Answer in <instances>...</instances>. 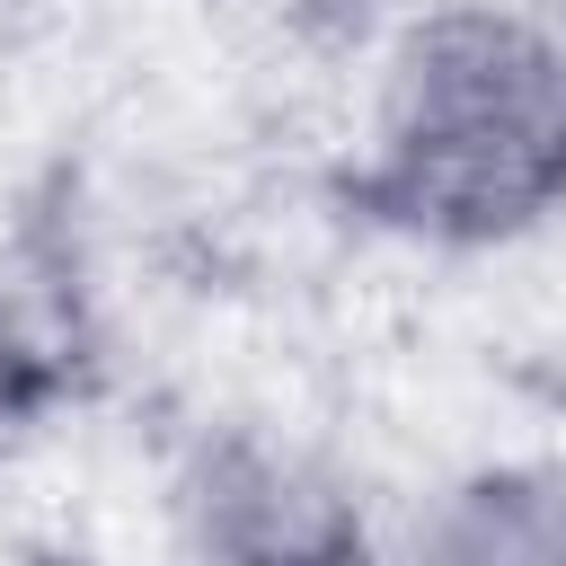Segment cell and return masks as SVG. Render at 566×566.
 Here are the masks:
<instances>
[{
    "label": "cell",
    "mask_w": 566,
    "mask_h": 566,
    "mask_svg": "<svg viewBox=\"0 0 566 566\" xmlns=\"http://www.w3.org/2000/svg\"><path fill=\"white\" fill-rule=\"evenodd\" d=\"M371 195L433 239H504L566 203V35L495 0L407 27L380 80Z\"/></svg>",
    "instance_id": "obj_1"
},
{
    "label": "cell",
    "mask_w": 566,
    "mask_h": 566,
    "mask_svg": "<svg viewBox=\"0 0 566 566\" xmlns=\"http://www.w3.org/2000/svg\"><path fill=\"white\" fill-rule=\"evenodd\" d=\"M195 522H203V557L212 566H354L345 495L292 451L212 460V478L195 495Z\"/></svg>",
    "instance_id": "obj_2"
},
{
    "label": "cell",
    "mask_w": 566,
    "mask_h": 566,
    "mask_svg": "<svg viewBox=\"0 0 566 566\" xmlns=\"http://www.w3.org/2000/svg\"><path fill=\"white\" fill-rule=\"evenodd\" d=\"M398 566H566V486L539 469H478L416 513Z\"/></svg>",
    "instance_id": "obj_3"
}]
</instances>
